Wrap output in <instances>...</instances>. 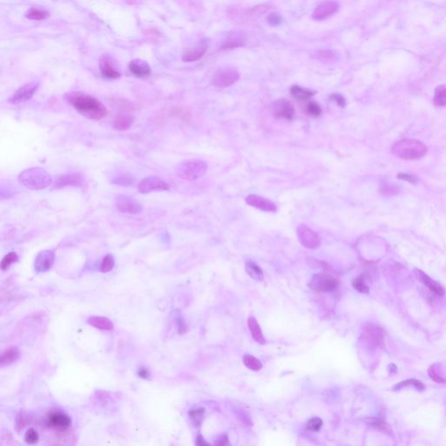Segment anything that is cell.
Wrapping results in <instances>:
<instances>
[{
  "mask_svg": "<svg viewBox=\"0 0 446 446\" xmlns=\"http://www.w3.org/2000/svg\"><path fill=\"white\" fill-rule=\"evenodd\" d=\"M69 104L81 115L93 120H100L107 115L106 106L101 101L82 92H71L66 95Z\"/></svg>",
  "mask_w": 446,
  "mask_h": 446,
  "instance_id": "cell-1",
  "label": "cell"
},
{
  "mask_svg": "<svg viewBox=\"0 0 446 446\" xmlns=\"http://www.w3.org/2000/svg\"><path fill=\"white\" fill-rule=\"evenodd\" d=\"M427 152V146L420 140L414 139H402L396 141L391 148V153L396 157L409 161L421 159Z\"/></svg>",
  "mask_w": 446,
  "mask_h": 446,
  "instance_id": "cell-2",
  "label": "cell"
},
{
  "mask_svg": "<svg viewBox=\"0 0 446 446\" xmlns=\"http://www.w3.org/2000/svg\"><path fill=\"white\" fill-rule=\"evenodd\" d=\"M18 182L31 190H42L51 186L52 178L42 167H31L18 174Z\"/></svg>",
  "mask_w": 446,
  "mask_h": 446,
  "instance_id": "cell-3",
  "label": "cell"
},
{
  "mask_svg": "<svg viewBox=\"0 0 446 446\" xmlns=\"http://www.w3.org/2000/svg\"><path fill=\"white\" fill-rule=\"evenodd\" d=\"M208 170V164L202 160L191 159L180 162L175 167V174L187 182L200 178Z\"/></svg>",
  "mask_w": 446,
  "mask_h": 446,
  "instance_id": "cell-4",
  "label": "cell"
},
{
  "mask_svg": "<svg viewBox=\"0 0 446 446\" xmlns=\"http://www.w3.org/2000/svg\"><path fill=\"white\" fill-rule=\"evenodd\" d=\"M310 288L322 293L331 292L338 287V281L335 277L327 274H316L310 281Z\"/></svg>",
  "mask_w": 446,
  "mask_h": 446,
  "instance_id": "cell-5",
  "label": "cell"
},
{
  "mask_svg": "<svg viewBox=\"0 0 446 446\" xmlns=\"http://www.w3.org/2000/svg\"><path fill=\"white\" fill-rule=\"evenodd\" d=\"M240 79V73L235 69L228 68L219 70L214 74L212 84L220 88H226L235 84Z\"/></svg>",
  "mask_w": 446,
  "mask_h": 446,
  "instance_id": "cell-6",
  "label": "cell"
},
{
  "mask_svg": "<svg viewBox=\"0 0 446 446\" xmlns=\"http://www.w3.org/2000/svg\"><path fill=\"white\" fill-rule=\"evenodd\" d=\"M297 233L299 242L307 248L314 249L321 245L320 236L305 224L298 226Z\"/></svg>",
  "mask_w": 446,
  "mask_h": 446,
  "instance_id": "cell-7",
  "label": "cell"
},
{
  "mask_svg": "<svg viewBox=\"0 0 446 446\" xmlns=\"http://www.w3.org/2000/svg\"><path fill=\"white\" fill-rule=\"evenodd\" d=\"M170 189L168 183L159 177H147L138 184V191L140 194H149L151 192L167 191Z\"/></svg>",
  "mask_w": 446,
  "mask_h": 446,
  "instance_id": "cell-8",
  "label": "cell"
},
{
  "mask_svg": "<svg viewBox=\"0 0 446 446\" xmlns=\"http://www.w3.org/2000/svg\"><path fill=\"white\" fill-rule=\"evenodd\" d=\"M115 207L119 212L128 215H138L142 212L143 208L140 202L129 196H119L115 200Z\"/></svg>",
  "mask_w": 446,
  "mask_h": 446,
  "instance_id": "cell-9",
  "label": "cell"
},
{
  "mask_svg": "<svg viewBox=\"0 0 446 446\" xmlns=\"http://www.w3.org/2000/svg\"><path fill=\"white\" fill-rule=\"evenodd\" d=\"M39 87L38 82H31L26 85H22L13 94L9 99V102L13 105H17L20 103L26 102L33 97Z\"/></svg>",
  "mask_w": 446,
  "mask_h": 446,
  "instance_id": "cell-10",
  "label": "cell"
},
{
  "mask_svg": "<svg viewBox=\"0 0 446 446\" xmlns=\"http://www.w3.org/2000/svg\"><path fill=\"white\" fill-rule=\"evenodd\" d=\"M46 425L47 427L59 430L65 431L70 428L72 425V420L70 416L64 412H51L47 417Z\"/></svg>",
  "mask_w": 446,
  "mask_h": 446,
  "instance_id": "cell-11",
  "label": "cell"
},
{
  "mask_svg": "<svg viewBox=\"0 0 446 446\" xmlns=\"http://www.w3.org/2000/svg\"><path fill=\"white\" fill-rule=\"evenodd\" d=\"M339 10V4L336 1L328 0L319 4L314 9L312 18L316 21H323L333 16Z\"/></svg>",
  "mask_w": 446,
  "mask_h": 446,
  "instance_id": "cell-12",
  "label": "cell"
},
{
  "mask_svg": "<svg viewBox=\"0 0 446 446\" xmlns=\"http://www.w3.org/2000/svg\"><path fill=\"white\" fill-rule=\"evenodd\" d=\"M272 111L275 117L279 119L290 120L293 119L295 116V108L293 105L285 99H277L273 103Z\"/></svg>",
  "mask_w": 446,
  "mask_h": 446,
  "instance_id": "cell-13",
  "label": "cell"
},
{
  "mask_svg": "<svg viewBox=\"0 0 446 446\" xmlns=\"http://www.w3.org/2000/svg\"><path fill=\"white\" fill-rule=\"evenodd\" d=\"M85 183V178L81 174H64L59 176L53 184V189H59L66 187H82Z\"/></svg>",
  "mask_w": 446,
  "mask_h": 446,
  "instance_id": "cell-14",
  "label": "cell"
},
{
  "mask_svg": "<svg viewBox=\"0 0 446 446\" xmlns=\"http://www.w3.org/2000/svg\"><path fill=\"white\" fill-rule=\"evenodd\" d=\"M245 201L247 204L264 212L276 213L277 210L276 205L272 200H268L264 196L249 195L245 198Z\"/></svg>",
  "mask_w": 446,
  "mask_h": 446,
  "instance_id": "cell-15",
  "label": "cell"
},
{
  "mask_svg": "<svg viewBox=\"0 0 446 446\" xmlns=\"http://www.w3.org/2000/svg\"><path fill=\"white\" fill-rule=\"evenodd\" d=\"M54 258L55 255L53 251L44 250L39 252L35 258V270L38 273L47 272L53 265Z\"/></svg>",
  "mask_w": 446,
  "mask_h": 446,
  "instance_id": "cell-16",
  "label": "cell"
},
{
  "mask_svg": "<svg viewBox=\"0 0 446 446\" xmlns=\"http://www.w3.org/2000/svg\"><path fill=\"white\" fill-rule=\"evenodd\" d=\"M128 69L137 78H146L151 74V67L149 63L140 59L132 60L128 65Z\"/></svg>",
  "mask_w": 446,
  "mask_h": 446,
  "instance_id": "cell-17",
  "label": "cell"
},
{
  "mask_svg": "<svg viewBox=\"0 0 446 446\" xmlns=\"http://www.w3.org/2000/svg\"><path fill=\"white\" fill-rule=\"evenodd\" d=\"M416 274H417V277H418V279H419L421 282L425 286H426L432 293L437 295V296H439V297L444 296L445 289L438 282H437L436 281H434L433 279H431L429 276H427L425 273L421 271V270H416Z\"/></svg>",
  "mask_w": 446,
  "mask_h": 446,
  "instance_id": "cell-18",
  "label": "cell"
},
{
  "mask_svg": "<svg viewBox=\"0 0 446 446\" xmlns=\"http://www.w3.org/2000/svg\"><path fill=\"white\" fill-rule=\"evenodd\" d=\"M207 50H208L207 47L204 45H200V46L190 48L184 52L182 60L186 63H192V62L198 61L205 55Z\"/></svg>",
  "mask_w": 446,
  "mask_h": 446,
  "instance_id": "cell-19",
  "label": "cell"
},
{
  "mask_svg": "<svg viewBox=\"0 0 446 446\" xmlns=\"http://www.w3.org/2000/svg\"><path fill=\"white\" fill-rule=\"evenodd\" d=\"M134 122V117L131 115L121 114L115 117L114 128L117 131H127L131 128Z\"/></svg>",
  "mask_w": 446,
  "mask_h": 446,
  "instance_id": "cell-20",
  "label": "cell"
},
{
  "mask_svg": "<svg viewBox=\"0 0 446 446\" xmlns=\"http://www.w3.org/2000/svg\"><path fill=\"white\" fill-rule=\"evenodd\" d=\"M99 70L103 77L109 80H116L120 77V73L112 66L109 59L105 57L99 61Z\"/></svg>",
  "mask_w": 446,
  "mask_h": 446,
  "instance_id": "cell-21",
  "label": "cell"
},
{
  "mask_svg": "<svg viewBox=\"0 0 446 446\" xmlns=\"http://www.w3.org/2000/svg\"><path fill=\"white\" fill-rule=\"evenodd\" d=\"M87 323L91 326L100 330H111L114 329V323L110 319L104 316H91L87 319Z\"/></svg>",
  "mask_w": 446,
  "mask_h": 446,
  "instance_id": "cell-22",
  "label": "cell"
},
{
  "mask_svg": "<svg viewBox=\"0 0 446 446\" xmlns=\"http://www.w3.org/2000/svg\"><path fill=\"white\" fill-rule=\"evenodd\" d=\"M290 94L294 98L297 99L298 100H307L312 98L314 94H316V92L313 90L307 89L300 85H295L291 86Z\"/></svg>",
  "mask_w": 446,
  "mask_h": 446,
  "instance_id": "cell-23",
  "label": "cell"
},
{
  "mask_svg": "<svg viewBox=\"0 0 446 446\" xmlns=\"http://www.w3.org/2000/svg\"><path fill=\"white\" fill-rule=\"evenodd\" d=\"M248 328H249L251 333H252L253 338H254L258 344H265L266 341H265V338H264V333L262 331L259 323H257L256 319H255V317H249L248 320Z\"/></svg>",
  "mask_w": 446,
  "mask_h": 446,
  "instance_id": "cell-24",
  "label": "cell"
},
{
  "mask_svg": "<svg viewBox=\"0 0 446 446\" xmlns=\"http://www.w3.org/2000/svg\"><path fill=\"white\" fill-rule=\"evenodd\" d=\"M19 349L17 348V347H11V348H7L5 351H4L2 355H1V357H0V363H1V365H9V364H12L14 362L17 361L19 357Z\"/></svg>",
  "mask_w": 446,
  "mask_h": 446,
  "instance_id": "cell-25",
  "label": "cell"
},
{
  "mask_svg": "<svg viewBox=\"0 0 446 446\" xmlns=\"http://www.w3.org/2000/svg\"><path fill=\"white\" fill-rule=\"evenodd\" d=\"M135 181L136 179L131 174H119L113 177L111 180V182L121 187H131L135 183Z\"/></svg>",
  "mask_w": 446,
  "mask_h": 446,
  "instance_id": "cell-26",
  "label": "cell"
},
{
  "mask_svg": "<svg viewBox=\"0 0 446 446\" xmlns=\"http://www.w3.org/2000/svg\"><path fill=\"white\" fill-rule=\"evenodd\" d=\"M433 104L436 107H446V85H440L436 87L434 93Z\"/></svg>",
  "mask_w": 446,
  "mask_h": 446,
  "instance_id": "cell-27",
  "label": "cell"
},
{
  "mask_svg": "<svg viewBox=\"0 0 446 446\" xmlns=\"http://www.w3.org/2000/svg\"><path fill=\"white\" fill-rule=\"evenodd\" d=\"M246 271L255 280L262 281L264 278V272L262 268L252 261L247 262Z\"/></svg>",
  "mask_w": 446,
  "mask_h": 446,
  "instance_id": "cell-28",
  "label": "cell"
},
{
  "mask_svg": "<svg viewBox=\"0 0 446 446\" xmlns=\"http://www.w3.org/2000/svg\"><path fill=\"white\" fill-rule=\"evenodd\" d=\"M245 45V40L241 36H231L227 38L222 44V49H234L237 47H242Z\"/></svg>",
  "mask_w": 446,
  "mask_h": 446,
  "instance_id": "cell-29",
  "label": "cell"
},
{
  "mask_svg": "<svg viewBox=\"0 0 446 446\" xmlns=\"http://www.w3.org/2000/svg\"><path fill=\"white\" fill-rule=\"evenodd\" d=\"M26 17L28 19H30V20L39 21V20H44V19H46V18L49 17V13H47V11L42 10V9L33 7L27 12Z\"/></svg>",
  "mask_w": 446,
  "mask_h": 446,
  "instance_id": "cell-30",
  "label": "cell"
},
{
  "mask_svg": "<svg viewBox=\"0 0 446 446\" xmlns=\"http://www.w3.org/2000/svg\"><path fill=\"white\" fill-rule=\"evenodd\" d=\"M243 363L247 368L250 369L253 371H259L263 368V364L259 359L251 355H245L243 357Z\"/></svg>",
  "mask_w": 446,
  "mask_h": 446,
  "instance_id": "cell-31",
  "label": "cell"
},
{
  "mask_svg": "<svg viewBox=\"0 0 446 446\" xmlns=\"http://www.w3.org/2000/svg\"><path fill=\"white\" fill-rule=\"evenodd\" d=\"M408 386H413L414 388H416V390H418V391H423L425 389L424 383L421 382V381H418V380H416V379H408V380H405L404 382H399V383H397L396 385L394 386V390H395V391H399L400 389H402V388H404V387Z\"/></svg>",
  "mask_w": 446,
  "mask_h": 446,
  "instance_id": "cell-32",
  "label": "cell"
},
{
  "mask_svg": "<svg viewBox=\"0 0 446 446\" xmlns=\"http://www.w3.org/2000/svg\"><path fill=\"white\" fill-rule=\"evenodd\" d=\"M429 378L433 380L434 382H438V383H446V379L444 378L442 375V371L440 370V365L439 364H433L430 366L429 370H428Z\"/></svg>",
  "mask_w": 446,
  "mask_h": 446,
  "instance_id": "cell-33",
  "label": "cell"
},
{
  "mask_svg": "<svg viewBox=\"0 0 446 446\" xmlns=\"http://www.w3.org/2000/svg\"><path fill=\"white\" fill-rule=\"evenodd\" d=\"M113 106H115L117 108H119L124 111H132L136 109V106L133 103L129 101L128 99H113L112 101Z\"/></svg>",
  "mask_w": 446,
  "mask_h": 446,
  "instance_id": "cell-34",
  "label": "cell"
},
{
  "mask_svg": "<svg viewBox=\"0 0 446 446\" xmlns=\"http://www.w3.org/2000/svg\"><path fill=\"white\" fill-rule=\"evenodd\" d=\"M352 285L354 289H357V291L360 293L368 294L370 291V289L366 285L365 281L363 276H357V278H355L353 280Z\"/></svg>",
  "mask_w": 446,
  "mask_h": 446,
  "instance_id": "cell-35",
  "label": "cell"
},
{
  "mask_svg": "<svg viewBox=\"0 0 446 446\" xmlns=\"http://www.w3.org/2000/svg\"><path fill=\"white\" fill-rule=\"evenodd\" d=\"M115 262L114 255H107L103 258L102 263L100 264V271L102 273L110 272L115 268Z\"/></svg>",
  "mask_w": 446,
  "mask_h": 446,
  "instance_id": "cell-36",
  "label": "cell"
},
{
  "mask_svg": "<svg viewBox=\"0 0 446 446\" xmlns=\"http://www.w3.org/2000/svg\"><path fill=\"white\" fill-rule=\"evenodd\" d=\"M17 259H18V257H17V255L15 252H10L2 260V262H1V269L3 271L7 270L12 264L17 262Z\"/></svg>",
  "mask_w": 446,
  "mask_h": 446,
  "instance_id": "cell-37",
  "label": "cell"
},
{
  "mask_svg": "<svg viewBox=\"0 0 446 446\" xmlns=\"http://www.w3.org/2000/svg\"><path fill=\"white\" fill-rule=\"evenodd\" d=\"M171 115L175 117H178L179 119L182 120H189L191 117V114L185 108L182 107H174L171 110Z\"/></svg>",
  "mask_w": 446,
  "mask_h": 446,
  "instance_id": "cell-38",
  "label": "cell"
},
{
  "mask_svg": "<svg viewBox=\"0 0 446 446\" xmlns=\"http://www.w3.org/2000/svg\"><path fill=\"white\" fill-rule=\"evenodd\" d=\"M205 410L203 408H197L195 410H192L189 412V416L191 418L194 424L196 425H200L202 417L204 415Z\"/></svg>",
  "mask_w": 446,
  "mask_h": 446,
  "instance_id": "cell-39",
  "label": "cell"
},
{
  "mask_svg": "<svg viewBox=\"0 0 446 446\" xmlns=\"http://www.w3.org/2000/svg\"><path fill=\"white\" fill-rule=\"evenodd\" d=\"M323 425V421L319 417H312L307 422L306 428L311 431H318Z\"/></svg>",
  "mask_w": 446,
  "mask_h": 446,
  "instance_id": "cell-40",
  "label": "cell"
},
{
  "mask_svg": "<svg viewBox=\"0 0 446 446\" xmlns=\"http://www.w3.org/2000/svg\"><path fill=\"white\" fill-rule=\"evenodd\" d=\"M306 110L308 115H310V116H312V117H314V118H317L320 115H322L321 106H319L317 103H309V104L307 105Z\"/></svg>",
  "mask_w": 446,
  "mask_h": 446,
  "instance_id": "cell-41",
  "label": "cell"
},
{
  "mask_svg": "<svg viewBox=\"0 0 446 446\" xmlns=\"http://www.w3.org/2000/svg\"><path fill=\"white\" fill-rule=\"evenodd\" d=\"M25 440H26V443H28L30 445L37 444L38 442V440H39V436H38V432L34 429L31 428V429L26 431V435H25Z\"/></svg>",
  "mask_w": 446,
  "mask_h": 446,
  "instance_id": "cell-42",
  "label": "cell"
},
{
  "mask_svg": "<svg viewBox=\"0 0 446 446\" xmlns=\"http://www.w3.org/2000/svg\"><path fill=\"white\" fill-rule=\"evenodd\" d=\"M268 23L271 26H279L282 22V18L278 13H270L268 16Z\"/></svg>",
  "mask_w": 446,
  "mask_h": 446,
  "instance_id": "cell-43",
  "label": "cell"
},
{
  "mask_svg": "<svg viewBox=\"0 0 446 446\" xmlns=\"http://www.w3.org/2000/svg\"><path fill=\"white\" fill-rule=\"evenodd\" d=\"M330 99L333 100L334 102L336 103V105L338 106H340L342 108H344L346 106V99L344 98L343 95H341L339 94H333L332 95H330Z\"/></svg>",
  "mask_w": 446,
  "mask_h": 446,
  "instance_id": "cell-44",
  "label": "cell"
},
{
  "mask_svg": "<svg viewBox=\"0 0 446 446\" xmlns=\"http://www.w3.org/2000/svg\"><path fill=\"white\" fill-rule=\"evenodd\" d=\"M316 55L319 60H330L333 58L334 54H333V51H330V50H323V51H317Z\"/></svg>",
  "mask_w": 446,
  "mask_h": 446,
  "instance_id": "cell-45",
  "label": "cell"
},
{
  "mask_svg": "<svg viewBox=\"0 0 446 446\" xmlns=\"http://www.w3.org/2000/svg\"><path fill=\"white\" fill-rule=\"evenodd\" d=\"M397 178L400 179V180H403V181H406V182L412 183V184H416L417 182V179L414 175H412V174L400 173V174H397Z\"/></svg>",
  "mask_w": 446,
  "mask_h": 446,
  "instance_id": "cell-46",
  "label": "cell"
},
{
  "mask_svg": "<svg viewBox=\"0 0 446 446\" xmlns=\"http://www.w3.org/2000/svg\"><path fill=\"white\" fill-rule=\"evenodd\" d=\"M150 371H149L147 368H144V367H141L138 370V376L140 378H143V379H147V378H149L150 377Z\"/></svg>",
  "mask_w": 446,
  "mask_h": 446,
  "instance_id": "cell-47",
  "label": "cell"
},
{
  "mask_svg": "<svg viewBox=\"0 0 446 446\" xmlns=\"http://www.w3.org/2000/svg\"><path fill=\"white\" fill-rule=\"evenodd\" d=\"M177 323H178L179 333H180V334H183L184 332H186V330H187V326H186V323H184V321H183L182 319H177Z\"/></svg>",
  "mask_w": 446,
  "mask_h": 446,
  "instance_id": "cell-48",
  "label": "cell"
},
{
  "mask_svg": "<svg viewBox=\"0 0 446 446\" xmlns=\"http://www.w3.org/2000/svg\"><path fill=\"white\" fill-rule=\"evenodd\" d=\"M391 192H396V190L394 189V187H391L390 185H383V189H382V193L385 195V194H389L391 195Z\"/></svg>",
  "mask_w": 446,
  "mask_h": 446,
  "instance_id": "cell-49",
  "label": "cell"
},
{
  "mask_svg": "<svg viewBox=\"0 0 446 446\" xmlns=\"http://www.w3.org/2000/svg\"><path fill=\"white\" fill-rule=\"evenodd\" d=\"M196 445H197V446H209V444L205 441L204 438H202L201 435H199V436H198L197 441H196Z\"/></svg>",
  "mask_w": 446,
  "mask_h": 446,
  "instance_id": "cell-50",
  "label": "cell"
},
{
  "mask_svg": "<svg viewBox=\"0 0 446 446\" xmlns=\"http://www.w3.org/2000/svg\"><path fill=\"white\" fill-rule=\"evenodd\" d=\"M226 444H228V436H224L223 438L219 439V443H216V445H220V446H223Z\"/></svg>",
  "mask_w": 446,
  "mask_h": 446,
  "instance_id": "cell-51",
  "label": "cell"
}]
</instances>
